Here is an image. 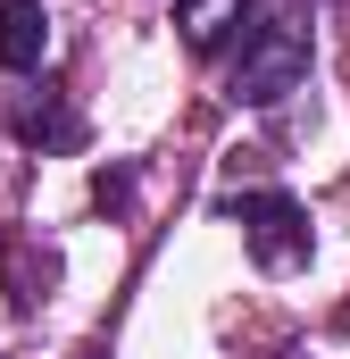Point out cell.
Segmentation results:
<instances>
[{
	"mask_svg": "<svg viewBox=\"0 0 350 359\" xmlns=\"http://www.w3.org/2000/svg\"><path fill=\"white\" fill-rule=\"evenodd\" d=\"M300 76H309V17L300 8H275V17H259L242 34V59H234L225 92L242 109H275L284 92H300Z\"/></svg>",
	"mask_w": 350,
	"mask_h": 359,
	"instance_id": "obj_1",
	"label": "cell"
},
{
	"mask_svg": "<svg viewBox=\"0 0 350 359\" xmlns=\"http://www.w3.org/2000/svg\"><path fill=\"white\" fill-rule=\"evenodd\" d=\"M342 334H350V309H342Z\"/></svg>",
	"mask_w": 350,
	"mask_h": 359,
	"instance_id": "obj_8",
	"label": "cell"
},
{
	"mask_svg": "<svg viewBox=\"0 0 350 359\" xmlns=\"http://www.w3.org/2000/svg\"><path fill=\"white\" fill-rule=\"evenodd\" d=\"M50 50V8L42 0H0V67L8 76H34Z\"/></svg>",
	"mask_w": 350,
	"mask_h": 359,
	"instance_id": "obj_4",
	"label": "cell"
},
{
	"mask_svg": "<svg viewBox=\"0 0 350 359\" xmlns=\"http://www.w3.org/2000/svg\"><path fill=\"white\" fill-rule=\"evenodd\" d=\"M8 126H17V142H42V151L84 142V117H76L59 92H17V100H8Z\"/></svg>",
	"mask_w": 350,
	"mask_h": 359,
	"instance_id": "obj_3",
	"label": "cell"
},
{
	"mask_svg": "<svg viewBox=\"0 0 350 359\" xmlns=\"http://www.w3.org/2000/svg\"><path fill=\"white\" fill-rule=\"evenodd\" d=\"M50 284H59V251H50V243H0V292H8L17 309H34Z\"/></svg>",
	"mask_w": 350,
	"mask_h": 359,
	"instance_id": "obj_5",
	"label": "cell"
},
{
	"mask_svg": "<svg viewBox=\"0 0 350 359\" xmlns=\"http://www.w3.org/2000/svg\"><path fill=\"white\" fill-rule=\"evenodd\" d=\"M225 217L242 226V251H251L267 276H292L300 259H309V243H317V234H309V209H300L292 192H275V184L234 192V201H225Z\"/></svg>",
	"mask_w": 350,
	"mask_h": 359,
	"instance_id": "obj_2",
	"label": "cell"
},
{
	"mask_svg": "<svg viewBox=\"0 0 350 359\" xmlns=\"http://www.w3.org/2000/svg\"><path fill=\"white\" fill-rule=\"evenodd\" d=\"M242 17H251V0H175V25H183V42H192L200 59H209Z\"/></svg>",
	"mask_w": 350,
	"mask_h": 359,
	"instance_id": "obj_6",
	"label": "cell"
},
{
	"mask_svg": "<svg viewBox=\"0 0 350 359\" xmlns=\"http://www.w3.org/2000/svg\"><path fill=\"white\" fill-rule=\"evenodd\" d=\"M92 201H100V209H125V201H134V168H100V176H92Z\"/></svg>",
	"mask_w": 350,
	"mask_h": 359,
	"instance_id": "obj_7",
	"label": "cell"
}]
</instances>
